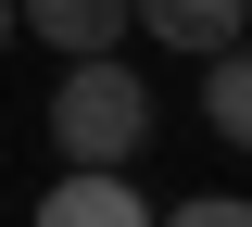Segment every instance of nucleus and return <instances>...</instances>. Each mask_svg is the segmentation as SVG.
Wrapping results in <instances>:
<instances>
[{"label": "nucleus", "mask_w": 252, "mask_h": 227, "mask_svg": "<svg viewBox=\"0 0 252 227\" xmlns=\"http://www.w3.org/2000/svg\"><path fill=\"white\" fill-rule=\"evenodd\" d=\"M126 38H152L177 64H227L252 38V0H126Z\"/></svg>", "instance_id": "2"}, {"label": "nucleus", "mask_w": 252, "mask_h": 227, "mask_svg": "<svg viewBox=\"0 0 252 227\" xmlns=\"http://www.w3.org/2000/svg\"><path fill=\"white\" fill-rule=\"evenodd\" d=\"M0 51H13V0H0Z\"/></svg>", "instance_id": "7"}, {"label": "nucleus", "mask_w": 252, "mask_h": 227, "mask_svg": "<svg viewBox=\"0 0 252 227\" xmlns=\"http://www.w3.org/2000/svg\"><path fill=\"white\" fill-rule=\"evenodd\" d=\"M152 227H252V202L240 190H202V202H177V215H152Z\"/></svg>", "instance_id": "6"}, {"label": "nucleus", "mask_w": 252, "mask_h": 227, "mask_svg": "<svg viewBox=\"0 0 252 227\" xmlns=\"http://www.w3.org/2000/svg\"><path fill=\"white\" fill-rule=\"evenodd\" d=\"M202 114H215L227 152H252V38L227 51V64H202Z\"/></svg>", "instance_id": "5"}, {"label": "nucleus", "mask_w": 252, "mask_h": 227, "mask_svg": "<svg viewBox=\"0 0 252 227\" xmlns=\"http://www.w3.org/2000/svg\"><path fill=\"white\" fill-rule=\"evenodd\" d=\"M38 227H152V202H139V177H51Z\"/></svg>", "instance_id": "4"}, {"label": "nucleus", "mask_w": 252, "mask_h": 227, "mask_svg": "<svg viewBox=\"0 0 252 227\" xmlns=\"http://www.w3.org/2000/svg\"><path fill=\"white\" fill-rule=\"evenodd\" d=\"M51 152H63V177H126V164L152 152V76L139 64H63Z\"/></svg>", "instance_id": "1"}, {"label": "nucleus", "mask_w": 252, "mask_h": 227, "mask_svg": "<svg viewBox=\"0 0 252 227\" xmlns=\"http://www.w3.org/2000/svg\"><path fill=\"white\" fill-rule=\"evenodd\" d=\"M13 38L63 64H126V0H13Z\"/></svg>", "instance_id": "3"}]
</instances>
